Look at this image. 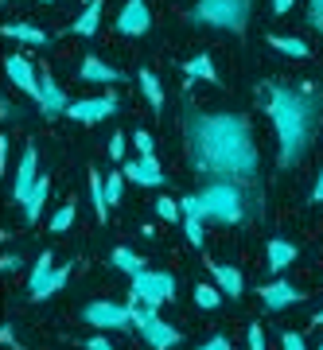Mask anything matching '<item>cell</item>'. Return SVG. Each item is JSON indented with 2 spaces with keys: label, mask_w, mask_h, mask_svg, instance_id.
<instances>
[{
  "label": "cell",
  "mask_w": 323,
  "mask_h": 350,
  "mask_svg": "<svg viewBox=\"0 0 323 350\" xmlns=\"http://www.w3.org/2000/svg\"><path fill=\"white\" fill-rule=\"evenodd\" d=\"M261 300L269 304V308H273V312H281V308H288V304L304 300V292H296V288L288 284V280H276V284L261 288Z\"/></svg>",
  "instance_id": "obj_14"
},
{
  "label": "cell",
  "mask_w": 323,
  "mask_h": 350,
  "mask_svg": "<svg viewBox=\"0 0 323 350\" xmlns=\"http://www.w3.org/2000/svg\"><path fill=\"white\" fill-rule=\"evenodd\" d=\"M98 20H101V0H90V8L75 20L70 31H75V36H94V31H98Z\"/></svg>",
  "instance_id": "obj_19"
},
{
  "label": "cell",
  "mask_w": 323,
  "mask_h": 350,
  "mask_svg": "<svg viewBox=\"0 0 323 350\" xmlns=\"http://www.w3.org/2000/svg\"><path fill=\"white\" fill-rule=\"evenodd\" d=\"M203 199V218H218V222H237L242 218V191L234 187V179H222L199 195Z\"/></svg>",
  "instance_id": "obj_4"
},
{
  "label": "cell",
  "mask_w": 323,
  "mask_h": 350,
  "mask_svg": "<svg viewBox=\"0 0 323 350\" xmlns=\"http://www.w3.org/2000/svg\"><path fill=\"white\" fill-rule=\"evenodd\" d=\"M4 36L8 39H24V43H39V47L47 43V31H39L36 24H8L4 27Z\"/></svg>",
  "instance_id": "obj_21"
},
{
  "label": "cell",
  "mask_w": 323,
  "mask_h": 350,
  "mask_svg": "<svg viewBox=\"0 0 323 350\" xmlns=\"http://www.w3.org/2000/svg\"><path fill=\"white\" fill-rule=\"evenodd\" d=\"M43 4H47V0H43Z\"/></svg>",
  "instance_id": "obj_44"
},
{
  "label": "cell",
  "mask_w": 323,
  "mask_h": 350,
  "mask_svg": "<svg viewBox=\"0 0 323 350\" xmlns=\"http://www.w3.org/2000/svg\"><path fill=\"white\" fill-rule=\"evenodd\" d=\"M285 347L288 350H300V347H304V338H300V335H285Z\"/></svg>",
  "instance_id": "obj_40"
},
{
  "label": "cell",
  "mask_w": 323,
  "mask_h": 350,
  "mask_svg": "<svg viewBox=\"0 0 323 350\" xmlns=\"http://www.w3.org/2000/svg\"><path fill=\"white\" fill-rule=\"evenodd\" d=\"M152 16L144 8V0H125V8L117 12V31L121 36H140V31H148Z\"/></svg>",
  "instance_id": "obj_8"
},
{
  "label": "cell",
  "mask_w": 323,
  "mask_h": 350,
  "mask_svg": "<svg viewBox=\"0 0 323 350\" xmlns=\"http://www.w3.org/2000/svg\"><path fill=\"white\" fill-rule=\"evenodd\" d=\"M195 300H199V308H218V304H222V296H218L211 284H199V288H195Z\"/></svg>",
  "instance_id": "obj_27"
},
{
  "label": "cell",
  "mask_w": 323,
  "mask_h": 350,
  "mask_svg": "<svg viewBox=\"0 0 323 350\" xmlns=\"http://www.w3.org/2000/svg\"><path fill=\"white\" fill-rule=\"evenodd\" d=\"M125 175H129V179H137V183H144V187H160V183H164L160 163L152 160V156H140V160L125 163Z\"/></svg>",
  "instance_id": "obj_12"
},
{
  "label": "cell",
  "mask_w": 323,
  "mask_h": 350,
  "mask_svg": "<svg viewBox=\"0 0 323 350\" xmlns=\"http://www.w3.org/2000/svg\"><path fill=\"white\" fill-rule=\"evenodd\" d=\"M90 199H94V214H98V222H105L109 218V195H105V183H101L98 175H90Z\"/></svg>",
  "instance_id": "obj_20"
},
{
  "label": "cell",
  "mask_w": 323,
  "mask_h": 350,
  "mask_svg": "<svg viewBox=\"0 0 323 350\" xmlns=\"http://www.w3.org/2000/svg\"><path fill=\"white\" fill-rule=\"evenodd\" d=\"M62 284H66V269H55V276H51V292H59Z\"/></svg>",
  "instance_id": "obj_38"
},
{
  "label": "cell",
  "mask_w": 323,
  "mask_h": 350,
  "mask_svg": "<svg viewBox=\"0 0 323 350\" xmlns=\"http://www.w3.org/2000/svg\"><path fill=\"white\" fill-rule=\"evenodd\" d=\"M191 156L199 172H214L234 183H253L257 175V148L249 137V125L234 113H191Z\"/></svg>",
  "instance_id": "obj_1"
},
{
  "label": "cell",
  "mask_w": 323,
  "mask_h": 350,
  "mask_svg": "<svg viewBox=\"0 0 323 350\" xmlns=\"http://www.w3.org/2000/svg\"><path fill=\"white\" fill-rule=\"evenodd\" d=\"M0 269H4V273H16V269H20V257H16V253H8V257L0 261Z\"/></svg>",
  "instance_id": "obj_37"
},
{
  "label": "cell",
  "mask_w": 323,
  "mask_h": 350,
  "mask_svg": "<svg viewBox=\"0 0 323 350\" xmlns=\"http://www.w3.org/2000/svg\"><path fill=\"white\" fill-rule=\"evenodd\" d=\"M36 148H24V160H20V167H16V183H12V199L24 202L27 195H31V187H36Z\"/></svg>",
  "instance_id": "obj_11"
},
{
  "label": "cell",
  "mask_w": 323,
  "mask_h": 350,
  "mask_svg": "<svg viewBox=\"0 0 323 350\" xmlns=\"http://www.w3.org/2000/svg\"><path fill=\"white\" fill-rule=\"evenodd\" d=\"M105 195H109V202H121V195H125V183H121V175L113 172L109 179H105Z\"/></svg>",
  "instance_id": "obj_30"
},
{
  "label": "cell",
  "mask_w": 323,
  "mask_h": 350,
  "mask_svg": "<svg viewBox=\"0 0 323 350\" xmlns=\"http://www.w3.org/2000/svg\"><path fill=\"white\" fill-rule=\"evenodd\" d=\"M203 347H207V350H226V347H230V338L214 335V338H207V342H203Z\"/></svg>",
  "instance_id": "obj_36"
},
{
  "label": "cell",
  "mask_w": 323,
  "mask_h": 350,
  "mask_svg": "<svg viewBox=\"0 0 323 350\" xmlns=\"http://www.w3.org/2000/svg\"><path fill=\"white\" fill-rule=\"evenodd\" d=\"M261 101H265V113L273 117L276 137H281V163L292 167L311 144V125H315L311 90L304 86V94H296V90H288V86H265Z\"/></svg>",
  "instance_id": "obj_2"
},
{
  "label": "cell",
  "mask_w": 323,
  "mask_h": 350,
  "mask_svg": "<svg viewBox=\"0 0 323 350\" xmlns=\"http://www.w3.org/2000/svg\"><path fill=\"white\" fill-rule=\"evenodd\" d=\"M187 238H191V245H203V218H195V214H187Z\"/></svg>",
  "instance_id": "obj_29"
},
{
  "label": "cell",
  "mask_w": 323,
  "mask_h": 350,
  "mask_svg": "<svg viewBox=\"0 0 323 350\" xmlns=\"http://www.w3.org/2000/svg\"><path fill=\"white\" fill-rule=\"evenodd\" d=\"M315 323H323V312H320V315H315Z\"/></svg>",
  "instance_id": "obj_43"
},
{
  "label": "cell",
  "mask_w": 323,
  "mask_h": 350,
  "mask_svg": "<svg viewBox=\"0 0 323 350\" xmlns=\"http://www.w3.org/2000/svg\"><path fill=\"white\" fill-rule=\"evenodd\" d=\"M8 75H12L16 86H24V94L43 98V82L36 78V70H31V63H27L24 55H8Z\"/></svg>",
  "instance_id": "obj_10"
},
{
  "label": "cell",
  "mask_w": 323,
  "mask_h": 350,
  "mask_svg": "<svg viewBox=\"0 0 323 350\" xmlns=\"http://www.w3.org/2000/svg\"><path fill=\"white\" fill-rule=\"evenodd\" d=\"M269 43H273V51H281V55L308 59V43H300V39H292V36H269Z\"/></svg>",
  "instance_id": "obj_22"
},
{
  "label": "cell",
  "mask_w": 323,
  "mask_h": 350,
  "mask_svg": "<svg viewBox=\"0 0 323 350\" xmlns=\"http://www.w3.org/2000/svg\"><path fill=\"white\" fill-rule=\"evenodd\" d=\"M43 199H47V179H39L36 187H31V195L24 199V214H27V222H36V218H39V206H43Z\"/></svg>",
  "instance_id": "obj_23"
},
{
  "label": "cell",
  "mask_w": 323,
  "mask_h": 350,
  "mask_svg": "<svg viewBox=\"0 0 323 350\" xmlns=\"http://www.w3.org/2000/svg\"><path fill=\"white\" fill-rule=\"evenodd\" d=\"M129 308H133V323H140V331H144V342H148V347L164 350V347H175V342H179V331H175V327H168L160 315H156V304L140 308V300L133 296V304H129Z\"/></svg>",
  "instance_id": "obj_5"
},
{
  "label": "cell",
  "mask_w": 323,
  "mask_h": 350,
  "mask_svg": "<svg viewBox=\"0 0 323 350\" xmlns=\"http://www.w3.org/2000/svg\"><path fill=\"white\" fill-rule=\"evenodd\" d=\"M288 261H296V250L288 241H269V265L273 269H285Z\"/></svg>",
  "instance_id": "obj_24"
},
{
  "label": "cell",
  "mask_w": 323,
  "mask_h": 350,
  "mask_svg": "<svg viewBox=\"0 0 323 350\" xmlns=\"http://www.w3.org/2000/svg\"><path fill=\"white\" fill-rule=\"evenodd\" d=\"M207 265H211L214 280L222 284L226 296H242V273H237V269H230V265H214V261H207Z\"/></svg>",
  "instance_id": "obj_16"
},
{
  "label": "cell",
  "mask_w": 323,
  "mask_h": 350,
  "mask_svg": "<svg viewBox=\"0 0 323 350\" xmlns=\"http://www.w3.org/2000/svg\"><path fill=\"white\" fill-rule=\"evenodd\" d=\"M82 78L86 82H121V70H113V66H105L101 59H94V55H86L82 59Z\"/></svg>",
  "instance_id": "obj_15"
},
{
  "label": "cell",
  "mask_w": 323,
  "mask_h": 350,
  "mask_svg": "<svg viewBox=\"0 0 323 350\" xmlns=\"http://www.w3.org/2000/svg\"><path fill=\"white\" fill-rule=\"evenodd\" d=\"M156 211H160L164 222H179V206H175V199H160L156 202Z\"/></svg>",
  "instance_id": "obj_31"
},
{
  "label": "cell",
  "mask_w": 323,
  "mask_h": 350,
  "mask_svg": "<svg viewBox=\"0 0 323 350\" xmlns=\"http://www.w3.org/2000/svg\"><path fill=\"white\" fill-rule=\"evenodd\" d=\"M51 276H55V269H51V253H43V257L36 261V273H31V280H27L31 300H47V296H51Z\"/></svg>",
  "instance_id": "obj_13"
},
{
  "label": "cell",
  "mask_w": 323,
  "mask_h": 350,
  "mask_svg": "<svg viewBox=\"0 0 323 350\" xmlns=\"http://www.w3.org/2000/svg\"><path fill=\"white\" fill-rule=\"evenodd\" d=\"M183 75H187V78H195V82H218L211 55H195V59H191V63L183 66Z\"/></svg>",
  "instance_id": "obj_18"
},
{
  "label": "cell",
  "mask_w": 323,
  "mask_h": 350,
  "mask_svg": "<svg viewBox=\"0 0 323 350\" xmlns=\"http://www.w3.org/2000/svg\"><path fill=\"white\" fill-rule=\"evenodd\" d=\"M86 347H90V350H105L109 342H105V338H86Z\"/></svg>",
  "instance_id": "obj_41"
},
{
  "label": "cell",
  "mask_w": 323,
  "mask_h": 350,
  "mask_svg": "<svg viewBox=\"0 0 323 350\" xmlns=\"http://www.w3.org/2000/svg\"><path fill=\"white\" fill-rule=\"evenodd\" d=\"M113 265H117V269H125V273H140V257L133 250H125V245H117V250H113Z\"/></svg>",
  "instance_id": "obj_25"
},
{
  "label": "cell",
  "mask_w": 323,
  "mask_h": 350,
  "mask_svg": "<svg viewBox=\"0 0 323 350\" xmlns=\"http://www.w3.org/2000/svg\"><path fill=\"white\" fill-rule=\"evenodd\" d=\"M86 323H94V327H129L133 323V308H121V304H90L86 308Z\"/></svg>",
  "instance_id": "obj_7"
},
{
  "label": "cell",
  "mask_w": 323,
  "mask_h": 350,
  "mask_svg": "<svg viewBox=\"0 0 323 350\" xmlns=\"http://www.w3.org/2000/svg\"><path fill=\"white\" fill-rule=\"evenodd\" d=\"M308 20H311V27H323V0H311Z\"/></svg>",
  "instance_id": "obj_32"
},
{
  "label": "cell",
  "mask_w": 323,
  "mask_h": 350,
  "mask_svg": "<svg viewBox=\"0 0 323 350\" xmlns=\"http://www.w3.org/2000/svg\"><path fill=\"white\" fill-rule=\"evenodd\" d=\"M133 140H137V148H140V156H152V144H156V140H152L148 133H137V137H133Z\"/></svg>",
  "instance_id": "obj_33"
},
{
  "label": "cell",
  "mask_w": 323,
  "mask_h": 350,
  "mask_svg": "<svg viewBox=\"0 0 323 350\" xmlns=\"http://www.w3.org/2000/svg\"><path fill=\"white\" fill-rule=\"evenodd\" d=\"M172 276L168 273H133V296H137L140 304H164L168 296H172Z\"/></svg>",
  "instance_id": "obj_6"
},
{
  "label": "cell",
  "mask_w": 323,
  "mask_h": 350,
  "mask_svg": "<svg viewBox=\"0 0 323 350\" xmlns=\"http://www.w3.org/2000/svg\"><path fill=\"white\" fill-rule=\"evenodd\" d=\"M140 86H144V94H148L152 109H160V105H164V90H160V82H156V75H148V70H140Z\"/></svg>",
  "instance_id": "obj_26"
},
{
  "label": "cell",
  "mask_w": 323,
  "mask_h": 350,
  "mask_svg": "<svg viewBox=\"0 0 323 350\" xmlns=\"http://www.w3.org/2000/svg\"><path fill=\"white\" fill-rule=\"evenodd\" d=\"M39 82H43V98H39V101H43V113H47V117H55L59 109H66V98H62V90L55 86V78L43 75Z\"/></svg>",
  "instance_id": "obj_17"
},
{
  "label": "cell",
  "mask_w": 323,
  "mask_h": 350,
  "mask_svg": "<svg viewBox=\"0 0 323 350\" xmlns=\"http://www.w3.org/2000/svg\"><path fill=\"white\" fill-rule=\"evenodd\" d=\"M117 109V101L105 94V98H86V101H75V105H66V113L75 117V121H86V125H94V121H101V117H109V113Z\"/></svg>",
  "instance_id": "obj_9"
},
{
  "label": "cell",
  "mask_w": 323,
  "mask_h": 350,
  "mask_svg": "<svg viewBox=\"0 0 323 350\" xmlns=\"http://www.w3.org/2000/svg\"><path fill=\"white\" fill-rule=\"evenodd\" d=\"M249 347H253V350H261V347H265V335H261V327H249Z\"/></svg>",
  "instance_id": "obj_34"
},
{
  "label": "cell",
  "mask_w": 323,
  "mask_h": 350,
  "mask_svg": "<svg viewBox=\"0 0 323 350\" xmlns=\"http://www.w3.org/2000/svg\"><path fill=\"white\" fill-rule=\"evenodd\" d=\"M195 24H214V27H230V31H246L249 24V0H199L195 12H191Z\"/></svg>",
  "instance_id": "obj_3"
},
{
  "label": "cell",
  "mask_w": 323,
  "mask_h": 350,
  "mask_svg": "<svg viewBox=\"0 0 323 350\" xmlns=\"http://www.w3.org/2000/svg\"><path fill=\"white\" fill-rule=\"evenodd\" d=\"M315 202H323V172H320V183H315V195H311Z\"/></svg>",
  "instance_id": "obj_42"
},
{
  "label": "cell",
  "mask_w": 323,
  "mask_h": 350,
  "mask_svg": "<svg viewBox=\"0 0 323 350\" xmlns=\"http://www.w3.org/2000/svg\"><path fill=\"white\" fill-rule=\"evenodd\" d=\"M292 4H296V0H273V16H285Z\"/></svg>",
  "instance_id": "obj_39"
},
{
  "label": "cell",
  "mask_w": 323,
  "mask_h": 350,
  "mask_svg": "<svg viewBox=\"0 0 323 350\" xmlns=\"http://www.w3.org/2000/svg\"><path fill=\"white\" fill-rule=\"evenodd\" d=\"M109 156H113V160H121V156H125V137H113L109 140Z\"/></svg>",
  "instance_id": "obj_35"
},
{
  "label": "cell",
  "mask_w": 323,
  "mask_h": 350,
  "mask_svg": "<svg viewBox=\"0 0 323 350\" xmlns=\"http://www.w3.org/2000/svg\"><path fill=\"white\" fill-rule=\"evenodd\" d=\"M70 222H75V206H62V211L51 218V230H55V234H62V230H70Z\"/></svg>",
  "instance_id": "obj_28"
}]
</instances>
